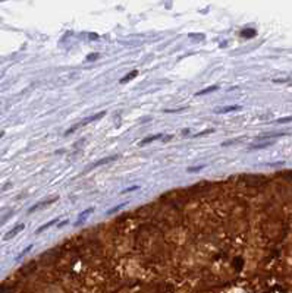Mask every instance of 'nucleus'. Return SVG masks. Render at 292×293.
<instances>
[{
	"label": "nucleus",
	"mask_w": 292,
	"mask_h": 293,
	"mask_svg": "<svg viewBox=\"0 0 292 293\" xmlns=\"http://www.w3.org/2000/svg\"><path fill=\"white\" fill-rule=\"evenodd\" d=\"M24 229H25V224H18V226H15V227H13V229H12V230H10V232H9V233L4 236V239H6V240H9L10 238L16 236V235H18L21 230H24Z\"/></svg>",
	"instance_id": "obj_4"
},
{
	"label": "nucleus",
	"mask_w": 292,
	"mask_h": 293,
	"mask_svg": "<svg viewBox=\"0 0 292 293\" xmlns=\"http://www.w3.org/2000/svg\"><path fill=\"white\" fill-rule=\"evenodd\" d=\"M206 167V164H203V166H194V167H188L186 170L189 171V173H194V171H200L201 168Z\"/></svg>",
	"instance_id": "obj_17"
},
{
	"label": "nucleus",
	"mask_w": 292,
	"mask_h": 293,
	"mask_svg": "<svg viewBox=\"0 0 292 293\" xmlns=\"http://www.w3.org/2000/svg\"><path fill=\"white\" fill-rule=\"evenodd\" d=\"M160 138H163V135H162V133H156V135H151V136H148V138L142 139V141L139 142V145H147V144H150V142H153V141H156V139H160Z\"/></svg>",
	"instance_id": "obj_10"
},
{
	"label": "nucleus",
	"mask_w": 292,
	"mask_h": 293,
	"mask_svg": "<svg viewBox=\"0 0 292 293\" xmlns=\"http://www.w3.org/2000/svg\"><path fill=\"white\" fill-rule=\"evenodd\" d=\"M288 135L286 132H270V133H264L261 136H258V139H266V138H278V136H285Z\"/></svg>",
	"instance_id": "obj_9"
},
{
	"label": "nucleus",
	"mask_w": 292,
	"mask_h": 293,
	"mask_svg": "<svg viewBox=\"0 0 292 293\" xmlns=\"http://www.w3.org/2000/svg\"><path fill=\"white\" fill-rule=\"evenodd\" d=\"M119 157L118 155H110V157H106V158H101V160H98V161H95L93 166H90L88 170H93V168L98 167V166H103V164H106V163H110V161H115V160H118Z\"/></svg>",
	"instance_id": "obj_2"
},
{
	"label": "nucleus",
	"mask_w": 292,
	"mask_h": 293,
	"mask_svg": "<svg viewBox=\"0 0 292 293\" xmlns=\"http://www.w3.org/2000/svg\"><path fill=\"white\" fill-rule=\"evenodd\" d=\"M137 75H138V71H137V69H134L132 72H128L125 76H122V78H121V84H126V82L132 81V79H134Z\"/></svg>",
	"instance_id": "obj_7"
},
{
	"label": "nucleus",
	"mask_w": 292,
	"mask_h": 293,
	"mask_svg": "<svg viewBox=\"0 0 292 293\" xmlns=\"http://www.w3.org/2000/svg\"><path fill=\"white\" fill-rule=\"evenodd\" d=\"M241 109H242V107H241V106H236V104H233V106H225V107L217 109V110H216V113H219V114H225V113L236 112V110H241Z\"/></svg>",
	"instance_id": "obj_3"
},
{
	"label": "nucleus",
	"mask_w": 292,
	"mask_h": 293,
	"mask_svg": "<svg viewBox=\"0 0 292 293\" xmlns=\"http://www.w3.org/2000/svg\"><path fill=\"white\" fill-rule=\"evenodd\" d=\"M57 221H59V218H53L51 221H48V223H46V224H43L41 227H38L35 233H41V232H44L46 229H48V227H51V226H54V224H56Z\"/></svg>",
	"instance_id": "obj_11"
},
{
	"label": "nucleus",
	"mask_w": 292,
	"mask_h": 293,
	"mask_svg": "<svg viewBox=\"0 0 292 293\" xmlns=\"http://www.w3.org/2000/svg\"><path fill=\"white\" fill-rule=\"evenodd\" d=\"M273 142H263V144H255V145H251L248 147V151H254V150H263V148H267L270 147Z\"/></svg>",
	"instance_id": "obj_12"
},
{
	"label": "nucleus",
	"mask_w": 292,
	"mask_h": 293,
	"mask_svg": "<svg viewBox=\"0 0 292 293\" xmlns=\"http://www.w3.org/2000/svg\"><path fill=\"white\" fill-rule=\"evenodd\" d=\"M3 135H4V132H0V138H1V136H3Z\"/></svg>",
	"instance_id": "obj_20"
},
{
	"label": "nucleus",
	"mask_w": 292,
	"mask_h": 293,
	"mask_svg": "<svg viewBox=\"0 0 292 293\" xmlns=\"http://www.w3.org/2000/svg\"><path fill=\"white\" fill-rule=\"evenodd\" d=\"M214 132V129L211 127V129H207V130H203V132H198V133H195L194 136L195 138H200V136H204V135H209V133H213Z\"/></svg>",
	"instance_id": "obj_14"
},
{
	"label": "nucleus",
	"mask_w": 292,
	"mask_h": 293,
	"mask_svg": "<svg viewBox=\"0 0 292 293\" xmlns=\"http://www.w3.org/2000/svg\"><path fill=\"white\" fill-rule=\"evenodd\" d=\"M106 114V112H100V113H97V114H93V116H90V117H87V119H84V120H81L80 123H77V125H74L71 129H68L65 133L66 135H69V133H72V132H75L78 127H81V126H85V125H88V123H91V122H94V120H98V119H101L103 116Z\"/></svg>",
	"instance_id": "obj_1"
},
{
	"label": "nucleus",
	"mask_w": 292,
	"mask_h": 293,
	"mask_svg": "<svg viewBox=\"0 0 292 293\" xmlns=\"http://www.w3.org/2000/svg\"><path fill=\"white\" fill-rule=\"evenodd\" d=\"M276 122H278V123H289V122H292V116H289V117H282V119H278Z\"/></svg>",
	"instance_id": "obj_18"
},
{
	"label": "nucleus",
	"mask_w": 292,
	"mask_h": 293,
	"mask_svg": "<svg viewBox=\"0 0 292 293\" xmlns=\"http://www.w3.org/2000/svg\"><path fill=\"white\" fill-rule=\"evenodd\" d=\"M241 35H242V37H254V35H255V31H254V30H248V31L244 30V31L241 32Z\"/></svg>",
	"instance_id": "obj_15"
},
{
	"label": "nucleus",
	"mask_w": 292,
	"mask_h": 293,
	"mask_svg": "<svg viewBox=\"0 0 292 293\" xmlns=\"http://www.w3.org/2000/svg\"><path fill=\"white\" fill-rule=\"evenodd\" d=\"M56 201H57V198H51V199H47V201H41V202H38V204L33 205V207L30 208V212H33V211H35V209L41 208V207H46V205H50V204H53V202H56Z\"/></svg>",
	"instance_id": "obj_5"
},
{
	"label": "nucleus",
	"mask_w": 292,
	"mask_h": 293,
	"mask_svg": "<svg viewBox=\"0 0 292 293\" xmlns=\"http://www.w3.org/2000/svg\"><path fill=\"white\" fill-rule=\"evenodd\" d=\"M139 189V186L138 185H134V186H131V188H126V189H124L121 194H128V192H134V191H138Z\"/></svg>",
	"instance_id": "obj_16"
},
{
	"label": "nucleus",
	"mask_w": 292,
	"mask_h": 293,
	"mask_svg": "<svg viewBox=\"0 0 292 293\" xmlns=\"http://www.w3.org/2000/svg\"><path fill=\"white\" fill-rule=\"evenodd\" d=\"M93 211H94V208H93V207H90V208H87L85 211H82V212H81V214L78 215V218H77V224L82 223V220L85 221V220H87V217L93 214Z\"/></svg>",
	"instance_id": "obj_6"
},
{
	"label": "nucleus",
	"mask_w": 292,
	"mask_h": 293,
	"mask_svg": "<svg viewBox=\"0 0 292 293\" xmlns=\"http://www.w3.org/2000/svg\"><path fill=\"white\" fill-rule=\"evenodd\" d=\"M97 59H98V54H97V53H91V54H88V57H87L88 62H93V60H97Z\"/></svg>",
	"instance_id": "obj_19"
},
{
	"label": "nucleus",
	"mask_w": 292,
	"mask_h": 293,
	"mask_svg": "<svg viewBox=\"0 0 292 293\" xmlns=\"http://www.w3.org/2000/svg\"><path fill=\"white\" fill-rule=\"evenodd\" d=\"M219 89V85H210L207 88H203V89H200L195 95H206V94H210V92H213V91H217Z\"/></svg>",
	"instance_id": "obj_8"
},
{
	"label": "nucleus",
	"mask_w": 292,
	"mask_h": 293,
	"mask_svg": "<svg viewBox=\"0 0 292 293\" xmlns=\"http://www.w3.org/2000/svg\"><path fill=\"white\" fill-rule=\"evenodd\" d=\"M128 202H122V204H119V205H116V207H113V208H110L109 211H107V214H113V212H116L118 209H121V208H124Z\"/></svg>",
	"instance_id": "obj_13"
}]
</instances>
